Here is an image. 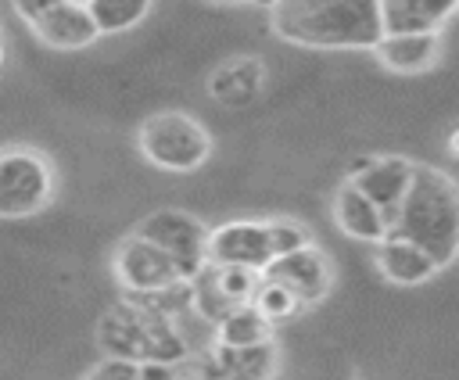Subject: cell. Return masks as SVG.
Here are the masks:
<instances>
[{
    "label": "cell",
    "mask_w": 459,
    "mask_h": 380,
    "mask_svg": "<svg viewBox=\"0 0 459 380\" xmlns=\"http://www.w3.org/2000/svg\"><path fill=\"white\" fill-rule=\"evenodd\" d=\"M265 323H283V319H290L301 305H298V298L287 290V287H280L276 280H258V287H255V294H251V301H247Z\"/></svg>",
    "instance_id": "19"
},
{
    "label": "cell",
    "mask_w": 459,
    "mask_h": 380,
    "mask_svg": "<svg viewBox=\"0 0 459 380\" xmlns=\"http://www.w3.org/2000/svg\"><path fill=\"white\" fill-rule=\"evenodd\" d=\"M82 380H143V362H129V358H111L108 355Z\"/></svg>",
    "instance_id": "22"
},
{
    "label": "cell",
    "mask_w": 459,
    "mask_h": 380,
    "mask_svg": "<svg viewBox=\"0 0 459 380\" xmlns=\"http://www.w3.org/2000/svg\"><path fill=\"white\" fill-rule=\"evenodd\" d=\"M265 233H269L273 258H276V255H290V251L312 244V240H308V229H305L301 222H294V219H265Z\"/></svg>",
    "instance_id": "21"
},
{
    "label": "cell",
    "mask_w": 459,
    "mask_h": 380,
    "mask_svg": "<svg viewBox=\"0 0 459 380\" xmlns=\"http://www.w3.org/2000/svg\"><path fill=\"white\" fill-rule=\"evenodd\" d=\"M373 54L377 61L387 68V72H398V75H420L427 72L437 54H441V32H384L377 43H373Z\"/></svg>",
    "instance_id": "12"
},
{
    "label": "cell",
    "mask_w": 459,
    "mask_h": 380,
    "mask_svg": "<svg viewBox=\"0 0 459 380\" xmlns=\"http://www.w3.org/2000/svg\"><path fill=\"white\" fill-rule=\"evenodd\" d=\"M82 4L97 25V36H115L140 25L154 0H82Z\"/></svg>",
    "instance_id": "17"
},
{
    "label": "cell",
    "mask_w": 459,
    "mask_h": 380,
    "mask_svg": "<svg viewBox=\"0 0 459 380\" xmlns=\"http://www.w3.org/2000/svg\"><path fill=\"white\" fill-rule=\"evenodd\" d=\"M212 272H215V287L222 290L230 305H247L262 280V272L244 269V265H212Z\"/></svg>",
    "instance_id": "20"
},
{
    "label": "cell",
    "mask_w": 459,
    "mask_h": 380,
    "mask_svg": "<svg viewBox=\"0 0 459 380\" xmlns=\"http://www.w3.org/2000/svg\"><path fill=\"white\" fill-rule=\"evenodd\" d=\"M29 29L54 50H82L97 39V25L82 0H54L39 18L29 22Z\"/></svg>",
    "instance_id": "11"
},
{
    "label": "cell",
    "mask_w": 459,
    "mask_h": 380,
    "mask_svg": "<svg viewBox=\"0 0 459 380\" xmlns=\"http://www.w3.org/2000/svg\"><path fill=\"white\" fill-rule=\"evenodd\" d=\"M136 143L143 158L165 172H194L212 154L208 129L183 111H161V115L143 118Z\"/></svg>",
    "instance_id": "4"
},
{
    "label": "cell",
    "mask_w": 459,
    "mask_h": 380,
    "mask_svg": "<svg viewBox=\"0 0 459 380\" xmlns=\"http://www.w3.org/2000/svg\"><path fill=\"white\" fill-rule=\"evenodd\" d=\"M136 237H143L147 244L161 247L176 269L183 272V280H190L201 265H204V247H208V226L201 219H194L190 212H176V208H161L154 215H147L136 226Z\"/></svg>",
    "instance_id": "6"
},
{
    "label": "cell",
    "mask_w": 459,
    "mask_h": 380,
    "mask_svg": "<svg viewBox=\"0 0 459 380\" xmlns=\"http://www.w3.org/2000/svg\"><path fill=\"white\" fill-rule=\"evenodd\" d=\"M387 233L427 251L437 269H448L459 251V190L452 176L430 165H412L409 190Z\"/></svg>",
    "instance_id": "2"
},
{
    "label": "cell",
    "mask_w": 459,
    "mask_h": 380,
    "mask_svg": "<svg viewBox=\"0 0 459 380\" xmlns=\"http://www.w3.org/2000/svg\"><path fill=\"white\" fill-rule=\"evenodd\" d=\"M100 348L111 358H129V362H161V366H179L190 355V341L179 333L172 315H161L147 308L136 298H126L100 319Z\"/></svg>",
    "instance_id": "3"
},
{
    "label": "cell",
    "mask_w": 459,
    "mask_h": 380,
    "mask_svg": "<svg viewBox=\"0 0 459 380\" xmlns=\"http://www.w3.org/2000/svg\"><path fill=\"white\" fill-rule=\"evenodd\" d=\"M258 82H262V65L258 61H233V65L215 68L208 90L226 104H244L258 90Z\"/></svg>",
    "instance_id": "18"
},
{
    "label": "cell",
    "mask_w": 459,
    "mask_h": 380,
    "mask_svg": "<svg viewBox=\"0 0 459 380\" xmlns=\"http://www.w3.org/2000/svg\"><path fill=\"white\" fill-rule=\"evenodd\" d=\"M11 4H14L18 18H22L25 25H29V22H32V18H39V14H43V11H47V7L54 4V0H11Z\"/></svg>",
    "instance_id": "23"
},
{
    "label": "cell",
    "mask_w": 459,
    "mask_h": 380,
    "mask_svg": "<svg viewBox=\"0 0 459 380\" xmlns=\"http://www.w3.org/2000/svg\"><path fill=\"white\" fill-rule=\"evenodd\" d=\"M262 341H273V323H265L251 305H237L215 323V344L251 348V344H262Z\"/></svg>",
    "instance_id": "16"
},
{
    "label": "cell",
    "mask_w": 459,
    "mask_h": 380,
    "mask_svg": "<svg viewBox=\"0 0 459 380\" xmlns=\"http://www.w3.org/2000/svg\"><path fill=\"white\" fill-rule=\"evenodd\" d=\"M265 280H276L280 287H287L298 305H316L330 294V283H333V265L330 258L316 247V244H305L290 255H276L265 269H262Z\"/></svg>",
    "instance_id": "9"
},
{
    "label": "cell",
    "mask_w": 459,
    "mask_h": 380,
    "mask_svg": "<svg viewBox=\"0 0 459 380\" xmlns=\"http://www.w3.org/2000/svg\"><path fill=\"white\" fill-rule=\"evenodd\" d=\"M204 262H212V265H244V269L262 272L273 262L265 222L240 219V222H222V226L208 229Z\"/></svg>",
    "instance_id": "10"
},
{
    "label": "cell",
    "mask_w": 459,
    "mask_h": 380,
    "mask_svg": "<svg viewBox=\"0 0 459 380\" xmlns=\"http://www.w3.org/2000/svg\"><path fill=\"white\" fill-rule=\"evenodd\" d=\"M373 262H377V269H380L384 280L402 283V287L427 283L430 276L441 272V269L430 262L427 251H420L416 244H409V240H402V237H394V233H387V237H380V240L373 244Z\"/></svg>",
    "instance_id": "13"
},
{
    "label": "cell",
    "mask_w": 459,
    "mask_h": 380,
    "mask_svg": "<svg viewBox=\"0 0 459 380\" xmlns=\"http://www.w3.org/2000/svg\"><path fill=\"white\" fill-rule=\"evenodd\" d=\"M54 194V172L32 147L0 151V219H25L47 208Z\"/></svg>",
    "instance_id": "5"
},
{
    "label": "cell",
    "mask_w": 459,
    "mask_h": 380,
    "mask_svg": "<svg viewBox=\"0 0 459 380\" xmlns=\"http://www.w3.org/2000/svg\"><path fill=\"white\" fill-rule=\"evenodd\" d=\"M333 219L341 226V233L377 244L380 237H387V222L380 215V208L373 201H366L351 183H341V190L333 194Z\"/></svg>",
    "instance_id": "15"
},
{
    "label": "cell",
    "mask_w": 459,
    "mask_h": 380,
    "mask_svg": "<svg viewBox=\"0 0 459 380\" xmlns=\"http://www.w3.org/2000/svg\"><path fill=\"white\" fill-rule=\"evenodd\" d=\"M212 4H247V0H212Z\"/></svg>",
    "instance_id": "25"
},
{
    "label": "cell",
    "mask_w": 459,
    "mask_h": 380,
    "mask_svg": "<svg viewBox=\"0 0 459 380\" xmlns=\"http://www.w3.org/2000/svg\"><path fill=\"white\" fill-rule=\"evenodd\" d=\"M409 179H412V161L409 158H398V154H384V158H355L351 165V176L348 183L380 208L387 229L398 215V204L409 190Z\"/></svg>",
    "instance_id": "8"
},
{
    "label": "cell",
    "mask_w": 459,
    "mask_h": 380,
    "mask_svg": "<svg viewBox=\"0 0 459 380\" xmlns=\"http://www.w3.org/2000/svg\"><path fill=\"white\" fill-rule=\"evenodd\" d=\"M0 65H4V43H0Z\"/></svg>",
    "instance_id": "26"
},
{
    "label": "cell",
    "mask_w": 459,
    "mask_h": 380,
    "mask_svg": "<svg viewBox=\"0 0 459 380\" xmlns=\"http://www.w3.org/2000/svg\"><path fill=\"white\" fill-rule=\"evenodd\" d=\"M273 32L294 47L373 50L384 36L377 0H276Z\"/></svg>",
    "instance_id": "1"
},
{
    "label": "cell",
    "mask_w": 459,
    "mask_h": 380,
    "mask_svg": "<svg viewBox=\"0 0 459 380\" xmlns=\"http://www.w3.org/2000/svg\"><path fill=\"white\" fill-rule=\"evenodd\" d=\"M143 380H179L176 366H161V362H143Z\"/></svg>",
    "instance_id": "24"
},
{
    "label": "cell",
    "mask_w": 459,
    "mask_h": 380,
    "mask_svg": "<svg viewBox=\"0 0 459 380\" xmlns=\"http://www.w3.org/2000/svg\"><path fill=\"white\" fill-rule=\"evenodd\" d=\"M459 0H377L384 32H437Z\"/></svg>",
    "instance_id": "14"
},
{
    "label": "cell",
    "mask_w": 459,
    "mask_h": 380,
    "mask_svg": "<svg viewBox=\"0 0 459 380\" xmlns=\"http://www.w3.org/2000/svg\"><path fill=\"white\" fill-rule=\"evenodd\" d=\"M115 276L126 287V294H154L183 283V272L176 269V262L136 233L115 247Z\"/></svg>",
    "instance_id": "7"
}]
</instances>
